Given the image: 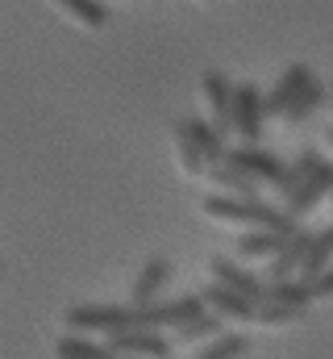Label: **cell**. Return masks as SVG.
Masks as SVG:
<instances>
[{
	"mask_svg": "<svg viewBox=\"0 0 333 359\" xmlns=\"http://www.w3.org/2000/svg\"><path fill=\"white\" fill-rule=\"evenodd\" d=\"M321 163H325V159H321L317 151H300V155H296V163H288V172L279 176L275 192H279V196L288 201V196H292V192H296V188H300V184H304L309 176H313V172H317Z\"/></svg>",
	"mask_w": 333,
	"mask_h": 359,
	"instance_id": "cell-17",
	"label": "cell"
},
{
	"mask_svg": "<svg viewBox=\"0 0 333 359\" xmlns=\"http://www.w3.org/2000/svg\"><path fill=\"white\" fill-rule=\"evenodd\" d=\"M175 159H179V168H183V176H208V163H204V155H200V147L192 142V134L183 130V121L175 126Z\"/></svg>",
	"mask_w": 333,
	"mask_h": 359,
	"instance_id": "cell-20",
	"label": "cell"
},
{
	"mask_svg": "<svg viewBox=\"0 0 333 359\" xmlns=\"http://www.w3.org/2000/svg\"><path fill=\"white\" fill-rule=\"evenodd\" d=\"M200 209H204V217H213V222H234V226H254V230H279V234H296V230H300L296 217H288L283 209L267 205L262 196L242 201V196L213 192V196L200 201Z\"/></svg>",
	"mask_w": 333,
	"mask_h": 359,
	"instance_id": "cell-1",
	"label": "cell"
},
{
	"mask_svg": "<svg viewBox=\"0 0 333 359\" xmlns=\"http://www.w3.org/2000/svg\"><path fill=\"white\" fill-rule=\"evenodd\" d=\"M262 92L254 84H238L234 88V134L242 138V147H258L262 138Z\"/></svg>",
	"mask_w": 333,
	"mask_h": 359,
	"instance_id": "cell-5",
	"label": "cell"
},
{
	"mask_svg": "<svg viewBox=\"0 0 333 359\" xmlns=\"http://www.w3.org/2000/svg\"><path fill=\"white\" fill-rule=\"evenodd\" d=\"M262 305H296V309H309L313 297H309V284H300V280H271Z\"/></svg>",
	"mask_w": 333,
	"mask_h": 359,
	"instance_id": "cell-18",
	"label": "cell"
},
{
	"mask_svg": "<svg viewBox=\"0 0 333 359\" xmlns=\"http://www.w3.org/2000/svg\"><path fill=\"white\" fill-rule=\"evenodd\" d=\"M296 318H304V309H296V305H258L254 309V322L258 326H288Z\"/></svg>",
	"mask_w": 333,
	"mask_h": 359,
	"instance_id": "cell-25",
	"label": "cell"
},
{
	"mask_svg": "<svg viewBox=\"0 0 333 359\" xmlns=\"http://www.w3.org/2000/svg\"><path fill=\"white\" fill-rule=\"evenodd\" d=\"M200 301H204V309L217 313L221 322H254V309H258L254 301H246L242 292H234V288H225V284H204Z\"/></svg>",
	"mask_w": 333,
	"mask_h": 359,
	"instance_id": "cell-8",
	"label": "cell"
},
{
	"mask_svg": "<svg viewBox=\"0 0 333 359\" xmlns=\"http://www.w3.org/2000/svg\"><path fill=\"white\" fill-rule=\"evenodd\" d=\"M200 92H204V104H208V126L221 138H229L234 134V84L221 72H208L200 80Z\"/></svg>",
	"mask_w": 333,
	"mask_h": 359,
	"instance_id": "cell-4",
	"label": "cell"
},
{
	"mask_svg": "<svg viewBox=\"0 0 333 359\" xmlns=\"http://www.w3.org/2000/svg\"><path fill=\"white\" fill-rule=\"evenodd\" d=\"M330 192H333V163L325 159L313 176L304 180L288 201H283V213L300 222V217H304V213H313V209H317V201H321V196H330Z\"/></svg>",
	"mask_w": 333,
	"mask_h": 359,
	"instance_id": "cell-7",
	"label": "cell"
},
{
	"mask_svg": "<svg viewBox=\"0 0 333 359\" xmlns=\"http://www.w3.org/2000/svg\"><path fill=\"white\" fill-rule=\"evenodd\" d=\"M250 351V339L242 330H225V334H217V339H208V347L204 351H196V359H242Z\"/></svg>",
	"mask_w": 333,
	"mask_h": 359,
	"instance_id": "cell-21",
	"label": "cell"
},
{
	"mask_svg": "<svg viewBox=\"0 0 333 359\" xmlns=\"http://www.w3.org/2000/svg\"><path fill=\"white\" fill-rule=\"evenodd\" d=\"M309 80H313V72H309L304 63H292V67L275 80V88L262 96V113H267V117H283V113H288V104L300 96V88H304Z\"/></svg>",
	"mask_w": 333,
	"mask_h": 359,
	"instance_id": "cell-10",
	"label": "cell"
},
{
	"mask_svg": "<svg viewBox=\"0 0 333 359\" xmlns=\"http://www.w3.org/2000/svg\"><path fill=\"white\" fill-rule=\"evenodd\" d=\"M204 4H213V0H204Z\"/></svg>",
	"mask_w": 333,
	"mask_h": 359,
	"instance_id": "cell-28",
	"label": "cell"
},
{
	"mask_svg": "<svg viewBox=\"0 0 333 359\" xmlns=\"http://www.w3.org/2000/svg\"><path fill=\"white\" fill-rule=\"evenodd\" d=\"M309 297H313V301H330V297H333V268L321 271V276L309 284Z\"/></svg>",
	"mask_w": 333,
	"mask_h": 359,
	"instance_id": "cell-26",
	"label": "cell"
},
{
	"mask_svg": "<svg viewBox=\"0 0 333 359\" xmlns=\"http://www.w3.org/2000/svg\"><path fill=\"white\" fill-rule=\"evenodd\" d=\"M67 17H76L80 25L87 29H104L108 25V4H100V0H55Z\"/></svg>",
	"mask_w": 333,
	"mask_h": 359,
	"instance_id": "cell-24",
	"label": "cell"
},
{
	"mask_svg": "<svg viewBox=\"0 0 333 359\" xmlns=\"http://www.w3.org/2000/svg\"><path fill=\"white\" fill-rule=\"evenodd\" d=\"M321 104H325V84H321V80L313 76V80H309V84L300 88V96H296V100L288 104L283 121H288V126H300V121H309V117H313V113H317Z\"/></svg>",
	"mask_w": 333,
	"mask_h": 359,
	"instance_id": "cell-15",
	"label": "cell"
},
{
	"mask_svg": "<svg viewBox=\"0 0 333 359\" xmlns=\"http://www.w3.org/2000/svg\"><path fill=\"white\" fill-rule=\"evenodd\" d=\"M225 168H234V172H242L250 176L254 184H279V176L288 172V163L279 159V155H271V151H262V147H234V151H225Z\"/></svg>",
	"mask_w": 333,
	"mask_h": 359,
	"instance_id": "cell-3",
	"label": "cell"
},
{
	"mask_svg": "<svg viewBox=\"0 0 333 359\" xmlns=\"http://www.w3.org/2000/svg\"><path fill=\"white\" fill-rule=\"evenodd\" d=\"M108 351H117L121 359H166L171 339H163L159 330H125L108 339Z\"/></svg>",
	"mask_w": 333,
	"mask_h": 359,
	"instance_id": "cell-6",
	"label": "cell"
},
{
	"mask_svg": "<svg viewBox=\"0 0 333 359\" xmlns=\"http://www.w3.org/2000/svg\"><path fill=\"white\" fill-rule=\"evenodd\" d=\"M217 334H225V326H221V318L217 313H196L192 322H183V326H175V347H183V343H200V339H217Z\"/></svg>",
	"mask_w": 333,
	"mask_h": 359,
	"instance_id": "cell-19",
	"label": "cell"
},
{
	"mask_svg": "<svg viewBox=\"0 0 333 359\" xmlns=\"http://www.w3.org/2000/svg\"><path fill=\"white\" fill-rule=\"evenodd\" d=\"M166 280H171V264H166V259H150V264H142L138 280H134V292H129V305H150Z\"/></svg>",
	"mask_w": 333,
	"mask_h": 359,
	"instance_id": "cell-14",
	"label": "cell"
},
{
	"mask_svg": "<svg viewBox=\"0 0 333 359\" xmlns=\"http://www.w3.org/2000/svg\"><path fill=\"white\" fill-rule=\"evenodd\" d=\"M63 322H67L71 334H100V339H113V334L138 330V309H134V305H71Z\"/></svg>",
	"mask_w": 333,
	"mask_h": 359,
	"instance_id": "cell-2",
	"label": "cell"
},
{
	"mask_svg": "<svg viewBox=\"0 0 333 359\" xmlns=\"http://www.w3.org/2000/svg\"><path fill=\"white\" fill-rule=\"evenodd\" d=\"M325 138H330V147H333V130H330V134H325Z\"/></svg>",
	"mask_w": 333,
	"mask_h": 359,
	"instance_id": "cell-27",
	"label": "cell"
},
{
	"mask_svg": "<svg viewBox=\"0 0 333 359\" xmlns=\"http://www.w3.org/2000/svg\"><path fill=\"white\" fill-rule=\"evenodd\" d=\"M183 130L192 134V142L200 147V155H204V163H208V168L225 163V151H229V147H225V138H221L204 117H187V121H183Z\"/></svg>",
	"mask_w": 333,
	"mask_h": 359,
	"instance_id": "cell-13",
	"label": "cell"
},
{
	"mask_svg": "<svg viewBox=\"0 0 333 359\" xmlns=\"http://www.w3.org/2000/svg\"><path fill=\"white\" fill-rule=\"evenodd\" d=\"M309 243H313V234H309V230H296V234L271 255L267 276H271V280H292V276L300 271V264H304V255H309Z\"/></svg>",
	"mask_w": 333,
	"mask_h": 359,
	"instance_id": "cell-11",
	"label": "cell"
},
{
	"mask_svg": "<svg viewBox=\"0 0 333 359\" xmlns=\"http://www.w3.org/2000/svg\"><path fill=\"white\" fill-rule=\"evenodd\" d=\"M208 271H213V284H225V288H234V292H242L246 301H254V305H262V297H267V284L254 276V271H246L242 264H234V259H208Z\"/></svg>",
	"mask_w": 333,
	"mask_h": 359,
	"instance_id": "cell-9",
	"label": "cell"
},
{
	"mask_svg": "<svg viewBox=\"0 0 333 359\" xmlns=\"http://www.w3.org/2000/svg\"><path fill=\"white\" fill-rule=\"evenodd\" d=\"M59 359H121L117 351H108V343L83 339V334H67L59 339Z\"/></svg>",
	"mask_w": 333,
	"mask_h": 359,
	"instance_id": "cell-23",
	"label": "cell"
},
{
	"mask_svg": "<svg viewBox=\"0 0 333 359\" xmlns=\"http://www.w3.org/2000/svg\"><path fill=\"white\" fill-rule=\"evenodd\" d=\"M292 234H279V230H250L246 238H238V255L242 259H271Z\"/></svg>",
	"mask_w": 333,
	"mask_h": 359,
	"instance_id": "cell-16",
	"label": "cell"
},
{
	"mask_svg": "<svg viewBox=\"0 0 333 359\" xmlns=\"http://www.w3.org/2000/svg\"><path fill=\"white\" fill-rule=\"evenodd\" d=\"M330 264H333V226H325V230H317L313 243H309V255H304V264H300V284H313L321 271H330Z\"/></svg>",
	"mask_w": 333,
	"mask_h": 359,
	"instance_id": "cell-12",
	"label": "cell"
},
{
	"mask_svg": "<svg viewBox=\"0 0 333 359\" xmlns=\"http://www.w3.org/2000/svg\"><path fill=\"white\" fill-rule=\"evenodd\" d=\"M208 176H213V184H217L225 196H242V201H254V196H258V184L250 176H242V172H234V168H225V163L208 168Z\"/></svg>",
	"mask_w": 333,
	"mask_h": 359,
	"instance_id": "cell-22",
	"label": "cell"
}]
</instances>
